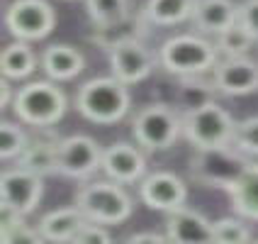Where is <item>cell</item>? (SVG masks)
Listing matches in <instances>:
<instances>
[{
	"label": "cell",
	"instance_id": "6da1fadb",
	"mask_svg": "<svg viewBox=\"0 0 258 244\" xmlns=\"http://www.w3.org/2000/svg\"><path fill=\"white\" fill-rule=\"evenodd\" d=\"M127 83H122L115 76L90 78L76 90V110L95 125H117L124 120L132 108V95Z\"/></svg>",
	"mask_w": 258,
	"mask_h": 244
},
{
	"label": "cell",
	"instance_id": "7a4b0ae2",
	"mask_svg": "<svg viewBox=\"0 0 258 244\" xmlns=\"http://www.w3.org/2000/svg\"><path fill=\"white\" fill-rule=\"evenodd\" d=\"M158 66L173 76H205L215 71L219 64V46L217 42L205 39L202 34H175L161 44Z\"/></svg>",
	"mask_w": 258,
	"mask_h": 244
},
{
	"label": "cell",
	"instance_id": "3957f363",
	"mask_svg": "<svg viewBox=\"0 0 258 244\" xmlns=\"http://www.w3.org/2000/svg\"><path fill=\"white\" fill-rule=\"evenodd\" d=\"M69 108L66 93L58 88V81H29L17 88L13 103L15 117L27 127H54L58 125Z\"/></svg>",
	"mask_w": 258,
	"mask_h": 244
},
{
	"label": "cell",
	"instance_id": "277c9868",
	"mask_svg": "<svg viewBox=\"0 0 258 244\" xmlns=\"http://www.w3.org/2000/svg\"><path fill=\"white\" fill-rule=\"evenodd\" d=\"M248 166H251V157L234 144L205 147V149H195L190 159V178L205 188L229 190Z\"/></svg>",
	"mask_w": 258,
	"mask_h": 244
},
{
	"label": "cell",
	"instance_id": "5b68a950",
	"mask_svg": "<svg viewBox=\"0 0 258 244\" xmlns=\"http://www.w3.org/2000/svg\"><path fill=\"white\" fill-rule=\"evenodd\" d=\"M76 205L90 222L100 225H122L134 213V201L124 190V183L107 181H88L86 186L76 190Z\"/></svg>",
	"mask_w": 258,
	"mask_h": 244
},
{
	"label": "cell",
	"instance_id": "8992f818",
	"mask_svg": "<svg viewBox=\"0 0 258 244\" xmlns=\"http://www.w3.org/2000/svg\"><path fill=\"white\" fill-rule=\"evenodd\" d=\"M132 137L146 152H166L183 137V113L171 105H144L132 120Z\"/></svg>",
	"mask_w": 258,
	"mask_h": 244
},
{
	"label": "cell",
	"instance_id": "52a82bcc",
	"mask_svg": "<svg viewBox=\"0 0 258 244\" xmlns=\"http://www.w3.org/2000/svg\"><path fill=\"white\" fill-rule=\"evenodd\" d=\"M234 117L215 101L183 110V137L195 149L234 144Z\"/></svg>",
	"mask_w": 258,
	"mask_h": 244
},
{
	"label": "cell",
	"instance_id": "ba28073f",
	"mask_svg": "<svg viewBox=\"0 0 258 244\" xmlns=\"http://www.w3.org/2000/svg\"><path fill=\"white\" fill-rule=\"evenodd\" d=\"M56 13L46 0H13L5 10V27L15 39L37 42L54 32Z\"/></svg>",
	"mask_w": 258,
	"mask_h": 244
},
{
	"label": "cell",
	"instance_id": "9c48e42d",
	"mask_svg": "<svg viewBox=\"0 0 258 244\" xmlns=\"http://www.w3.org/2000/svg\"><path fill=\"white\" fill-rule=\"evenodd\" d=\"M0 193H3V205L5 208L27 217L37 210V205L44 198V176L17 164L15 169L3 171Z\"/></svg>",
	"mask_w": 258,
	"mask_h": 244
},
{
	"label": "cell",
	"instance_id": "30bf717a",
	"mask_svg": "<svg viewBox=\"0 0 258 244\" xmlns=\"http://www.w3.org/2000/svg\"><path fill=\"white\" fill-rule=\"evenodd\" d=\"M102 149L88 134H71L58 144V173L66 178L86 181L93 173L102 171Z\"/></svg>",
	"mask_w": 258,
	"mask_h": 244
},
{
	"label": "cell",
	"instance_id": "8fae6325",
	"mask_svg": "<svg viewBox=\"0 0 258 244\" xmlns=\"http://www.w3.org/2000/svg\"><path fill=\"white\" fill-rule=\"evenodd\" d=\"M110 71L115 78L122 83L134 86L146 81L158 64V54L149 52L144 46V39H132V42H122L112 46L110 52Z\"/></svg>",
	"mask_w": 258,
	"mask_h": 244
},
{
	"label": "cell",
	"instance_id": "7c38bea8",
	"mask_svg": "<svg viewBox=\"0 0 258 244\" xmlns=\"http://www.w3.org/2000/svg\"><path fill=\"white\" fill-rule=\"evenodd\" d=\"M139 198L151 210L171 213L187 203V186L178 173L154 171L139 181Z\"/></svg>",
	"mask_w": 258,
	"mask_h": 244
},
{
	"label": "cell",
	"instance_id": "4fadbf2b",
	"mask_svg": "<svg viewBox=\"0 0 258 244\" xmlns=\"http://www.w3.org/2000/svg\"><path fill=\"white\" fill-rule=\"evenodd\" d=\"M217 93L241 98L258 90V61L248 57H224L212 71Z\"/></svg>",
	"mask_w": 258,
	"mask_h": 244
},
{
	"label": "cell",
	"instance_id": "5bb4252c",
	"mask_svg": "<svg viewBox=\"0 0 258 244\" xmlns=\"http://www.w3.org/2000/svg\"><path fill=\"white\" fill-rule=\"evenodd\" d=\"M102 173L117 183H139L146 176V154L144 147L132 142H115L110 144L102 154Z\"/></svg>",
	"mask_w": 258,
	"mask_h": 244
},
{
	"label": "cell",
	"instance_id": "9a60e30c",
	"mask_svg": "<svg viewBox=\"0 0 258 244\" xmlns=\"http://www.w3.org/2000/svg\"><path fill=\"white\" fill-rule=\"evenodd\" d=\"M166 234L168 242L180 244H207L217 242L215 239V222H210L207 217L192 210V208H178L166 213Z\"/></svg>",
	"mask_w": 258,
	"mask_h": 244
},
{
	"label": "cell",
	"instance_id": "2e32d148",
	"mask_svg": "<svg viewBox=\"0 0 258 244\" xmlns=\"http://www.w3.org/2000/svg\"><path fill=\"white\" fill-rule=\"evenodd\" d=\"M58 144H61V137L54 134V129L39 127L37 134L29 139L22 157L17 159V164L25 166V169L42 173V176L58 173Z\"/></svg>",
	"mask_w": 258,
	"mask_h": 244
},
{
	"label": "cell",
	"instance_id": "e0dca14e",
	"mask_svg": "<svg viewBox=\"0 0 258 244\" xmlns=\"http://www.w3.org/2000/svg\"><path fill=\"white\" fill-rule=\"evenodd\" d=\"M86 69L83 54L71 44H51L42 52V71L51 81H73Z\"/></svg>",
	"mask_w": 258,
	"mask_h": 244
},
{
	"label": "cell",
	"instance_id": "ac0fdd59",
	"mask_svg": "<svg viewBox=\"0 0 258 244\" xmlns=\"http://www.w3.org/2000/svg\"><path fill=\"white\" fill-rule=\"evenodd\" d=\"M190 22L202 34L217 37L219 32H224L234 22H239V5H234L231 0H198Z\"/></svg>",
	"mask_w": 258,
	"mask_h": 244
},
{
	"label": "cell",
	"instance_id": "d6986e66",
	"mask_svg": "<svg viewBox=\"0 0 258 244\" xmlns=\"http://www.w3.org/2000/svg\"><path fill=\"white\" fill-rule=\"evenodd\" d=\"M86 222L88 217L81 213L78 205H73V208H58L46 213L37 227L42 232L44 242H73V237Z\"/></svg>",
	"mask_w": 258,
	"mask_h": 244
},
{
	"label": "cell",
	"instance_id": "ffe728a7",
	"mask_svg": "<svg viewBox=\"0 0 258 244\" xmlns=\"http://www.w3.org/2000/svg\"><path fill=\"white\" fill-rule=\"evenodd\" d=\"M149 20L142 15H129L122 22H115L110 27H93V34H90V42L102 46V49H112L122 42H132V39H144L146 32H149Z\"/></svg>",
	"mask_w": 258,
	"mask_h": 244
},
{
	"label": "cell",
	"instance_id": "44dd1931",
	"mask_svg": "<svg viewBox=\"0 0 258 244\" xmlns=\"http://www.w3.org/2000/svg\"><path fill=\"white\" fill-rule=\"evenodd\" d=\"M231 208L239 217L258 222V164L251 161V166L241 173V178L227 190Z\"/></svg>",
	"mask_w": 258,
	"mask_h": 244
},
{
	"label": "cell",
	"instance_id": "7402d4cb",
	"mask_svg": "<svg viewBox=\"0 0 258 244\" xmlns=\"http://www.w3.org/2000/svg\"><path fill=\"white\" fill-rule=\"evenodd\" d=\"M0 66H3V76L10 78V81H22L37 71V66H42V57L34 54V49L22 39H15L3 49V59H0Z\"/></svg>",
	"mask_w": 258,
	"mask_h": 244
},
{
	"label": "cell",
	"instance_id": "603a6c76",
	"mask_svg": "<svg viewBox=\"0 0 258 244\" xmlns=\"http://www.w3.org/2000/svg\"><path fill=\"white\" fill-rule=\"evenodd\" d=\"M195 5L198 0H146L142 13L149 20V25L173 27V25H183L185 20H192Z\"/></svg>",
	"mask_w": 258,
	"mask_h": 244
},
{
	"label": "cell",
	"instance_id": "cb8c5ba5",
	"mask_svg": "<svg viewBox=\"0 0 258 244\" xmlns=\"http://www.w3.org/2000/svg\"><path fill=\"white\" fill-rule=\"evenodd\" d=\"M215 42L219 46L222 57H246L253 49V44L258 42V37L248 27H244L241 22H234L231 27L217 34Z\"/></svg>",
	"mask_w": 258,
	"mask_h": 244
},
{
	"label": "cell",
	"instance_id": "d4e9b609",
	"mask_svg": "<svg viewBox=\"0 0 258 244\" xmlns=\"http://www.w3.org/2000/svg\"><path fill=\"white\" fill-rule=\"evenodd\" d=\"M93 27H110L132 15L129 0H83Z\"/></svg>",
	"mask_w": 258,
	"mask_h": 244
},
{
	"label": "cell",
	"instance_id": "484cf974",
	"mask_svg": "<svg viewBox=\"0 0 258 244\" xmlns=\"http://www.w3.org/2000/svg\"><path fill=\"white\" fill-rule=\"evenodd\" d=\"M22 122L17 120H3L0 122V159L3 161H13V159H20L22 157V152L27 149L29 144V137L25 127H20Z\"/></svg>",
	"mask_w": 258,
	"mask_h": 244
},
{
	"label": "cell",
	"instance_id": "4316f807",
	"mask_svg": "<svg viewBox=\"0 0 258 244\" xmlns=\"http://www.w3.org/2000/svg\"><path fill=\"white\" fill-rule=\"evenodd\" d=\"M217 93L215 83H202V76H180V98L183 110L198 108L202 103H210Z\"/></svg>",
	"mask_w": 258,
	"mask_h": 244
},
{
	"label": "cell",
	"instance_id": "83f0119b",
	"mask_svg": "<svg viewBox=\"0 0 258 244\" xmlns=\"http://www.w3.org/2000/svg\"><path fill=\"white\" fill-rule=\"evenodd\" d=\"M215 239L224 244H244L253 239V232L239 217H222L215 222Z\"/></svg>",
	"mask_w": 258,
	"mask_h": 244
},
{
	"label": "cell",
	"instance_id": "f1b7e54d",
	"mask_svg": "<svg viewBox=\"0 0 258 244\" xmlns=\"http://www.w3.org/2000/svg\"><path fill=\"white\" fill-rule=\"evenodd\" d=\"M234 147H239L248 157H258V115L236 122L234 129Z\"/></svg>",
	"mask_w": 258,
	"mask_h": 244
},
{
	"label": "cell",
	"instance_id": "f546056e",
	"mask_svg": "<svg viewBox=\"0 0 258 244\" xmlns=\"http://www.w3.org/2000/svg\"><path fill=\"white\" fill-rule=\"evenodd\" d=\"M107 225H100V222H90L88 220L86 225L78 230V234L73 237V242H78V244H105V242H110L112 237H110V232L105 230Z\"/></svg>",
	"mask_w": 258,
	"mask_h": 244
},
{
	"label": "cell",
	"instance_id": "4dcf8cb0",
	"mask_svg": "<svg viewBox=\"0 0 258 244\" xmlns=\"http://www.w3.org/2000/svg\"><path fill=\"white\" fill-rule=\"evenodd\" d=\"M239 22L258 37V0H244L239 5Z\"/></svg>",
	"mask_w": 258,
	"mask_h": 244
},
{
	"label": "cell",
	"instance_id": "1f68e13d",
	"mask_svg": "<svg viewBox=\"0 0 258 244\" xmlns=\"http://www.w3.org/2000/svg\"><path fill=\"white\" fill-rule=\"evenodd\" d=\"M15 93H17V90L10 88V78H5V76H3V81H0V105H3V110L13 108Z\"/></svg>",
	"mask_w": 258,
	"mask_h": 244
},
{
	"label": "cell",
	"instance_id": "d6a6232c",
	"mask_svg": "<svg viewBox=\"0 0 258 244\" xmlns=\"http://www.w3.org/2000/svg\"><path fill=\"white\" fill-rule=\"evenodd\" d=\"M127 242L129 244H134V242H168V234H156V232H137V234H129Z\"/></svg>",
	"mask_w": 258,
	"mask_h": 244
}]
</instances>
